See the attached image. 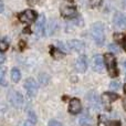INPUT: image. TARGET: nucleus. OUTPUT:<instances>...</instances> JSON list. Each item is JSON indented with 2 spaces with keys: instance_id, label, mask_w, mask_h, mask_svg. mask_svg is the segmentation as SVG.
<instances>
[{
  "instance_id": "obj_1",
  "label": "nucleus",
  "mask_w": 126,
  "mask_h": 126,
  "mask_svg": "<svg viewBox=\"0 0 126 126\" xmlns=\"http://www.w3.org/2000/svg\"><path fill=\"white\" fill-rule=\"evenodd\" d=\"M92 37L97 46H103L105 41V34H104V27L101 22H96L92 27Z\"/></svg>"
},
{
  "instance_id": "obj_2",
  "label": "nucleus",
  "mask_w": 126,
  "mask_h": 126,
  "mask_svg": "<svg viewBox=\"0 0 126 126\" xmlns=\"http://www.w3.org/2000/svg\"><path fill=\"white\" fill-rule=\"evenodd\" d=\"M104 60L105 63H106V67H107V71H109L110 75L115 78L117 76V69H116V60L114 58L113 54L111 53H107V54L104 55Z\"/></svg>"
},
{
  "instance_id": "obj_3",
  "label": "nucleus",
  "mask_w": 126,
  "mask_h": 126,
  "mask_svg": "<svg viewBox=\"0 0 126 126\" xmlns=\"http://www.w3.org/2000/svg\"><path fill=\"white\" fill-rule=\"evenodd\" d=\"M104 61L102 55H95V57L92 59V66H93V70L95 72H98V73H103L105 71V65H104Z\"/></svg>"
},
{
  "instance_id": "obj_4",
  "label": "nucleus",
  "mask_w": 126,
  "mask_h": 126,
  "mask_svg": "<svg viewBox=\"0 0 126 126\" xmlns=\"http://www.w3.org/2000/svg\"><path fill=\"white\" fill-rule=\"evenodd\" d=\"M24 87H26L29 96H31V97L35 96V94L38 92V84L35 83V81L33 79H27V81L24 82Z\"/></svg>"
},
{
  "instance_id": "obj_5",
  "label": "nucleus",
  "mask_w": 126,
  "mask_h": 126,
  "mask_svg": "<svg viewBox=\"0 0 126 126\" xmlns=\"http://www.w3.org/2000/svg\"><path fill=\"white\" fill-rule=\"evenodd\" d=\"M9 100H10L11 104L15 107H17V109H20V107L22 106V104H23V97H22V95L16 91H12L10 93Z\"/></svg>"
},
{
  "instance_id": "obj_6",
  "label": "nucleus",
  "mask_w": 126,
  "mask_h": 126,
  "mask_svg": "<svg viewBox=\"0 0 126 126\" xmlns=\"http://www.w3.org/2000/svg\"><path fill=\"white\" fill-rule=\"evenodd\" d=\"M19 20L23 23H30L35 20V12L33 10H26L19 15Z\"/></svg>"
},
{
  "instance_id": "obj_7",
  "label": "nucleus",
  "mask_w": 126,
  "mask_h": 126,
  "mask_svg": "<svg viewBox=\"0 0 126 126\" xmlns=\"http://www.w3.org/2000/svg\"><path fill=\"white\" fill-rule=\"evenodd\" d=\"M44 23H46V18L43 15L39 16V19H38L37 23L34 26V32L37 33L38 37H41L44 33Z\"/></svg>"
},
{
  "instance_id": "obj_8",
  "label": "nucleus",
  "mask_w": 126,
  "mask_h": 126,
  "mask_svg": "<svg viewBox=\"0 0 126 126\" xmlns=\"http://www.w3.org/2000/svg\"><path fill=\"white\" fill-rule=\"evenodd\" d=\"M75 67H76V71L80 72V73H83V72L86 71L87 69V60L84 55H81L76 59L75 61Z\"/></svg>"
},
{
  "instance_id": "obj_9",
  "label": "nucleus",
  "mask_w": 126,
  "mask_h": 126,
  "mask_svg": "<svg viewBox=\"0 0 126 126\" xmlns=\"http://www.w3.org/2000/svg\"><path fill=\"white\" fill-rule=\"evenodd\" d=\"M114 24L120 29H125L126 28V17L123 13H116L114 16Z\"/></svg>"
},
{
  "instance_id": "obj_10",
  "label": "nucleus",
  "mask_w": 126,
  "mask_h": 126,
  "mask_svg": "<svg viewBox=\"0 0 126 126\" xmlns=\"http://www.w3.org/2000/svg\"><path fill=\"white\" fill-rule=\"evenodd\" d=\"M81 109H82V105H81L80 100H78V98H73V100H71L70 105H69V110H70V112H71L72 114L80 113Z\"/></svg>"
},
{
  "instance_id": "obj_11",
  "label": "nucleus",
  "mask_w": 126,
  "mask_h": 126,
  "mask_svg": "<svg viewBox=\"0 0 126 126\" xmlns=\"http://www.w3.org/2000/svg\"><path fill=\"white\" fill-rule=\"evenodd\" d=\"M61 12L64 17L66 18H73L76 16V10L72 6H63L61 8Z\"/></svg>"
},
{
  "instance_id": "obj_12",
  "label": "nucleus",
  "mask_w": 126,
  "mask_h": 126,
  "mask_svg": "<svg viewBox=\"0 0 126 126\" xmlns=\"http://www.w3.org/2000/svg\"><path fill=\"white\" fill-rule=\"evenodd\" d=\"M67 44H69L70 48L75 50V51H83L84 50V43H83L82 41H79V40H71V41H69Z\"/></svg>"
},
{
  "instance_id": "obj_13",
  "label": "nucleus",
  "mask_w": 126,
  "mask_h": 126,
  "mask_svg": "<svg viewBox=\"0 0 126 126\" xmlns=\"http://www.w3.org/2000/svg\"><path fill=\"white\" fill-rule=\"evenodd\" d=\"M118 95L117 94H113V93H104L102 95V101L105 104H111L113 101L117 100Z\"/></svg>"
},
{
  "instance_id": "obj_14",
  "label": "nucleus",
  "mask_w": 126,
  "mask_h": 126,
  "mask_svg": "<svg viewBox=\"0 0 126 126\" xmlns=\"http://www.w3.org/2000/svg\"><path fill=\"white\" fill-rule=\"evenodd\" d=\"M79 123H80L81 126H92L93 125V120H92V117L89 115H83L82 117L79 120Z\"/></svg>"
},
{
  "instance_id": "obj_15",
  "label": "nucleus",
  "mask_w": 126,
  "mask_h": 126,
  "mask_svg": "<svg viewBox=\"0 0 126 126\" xmlns=\"http://www.w3.org/2000/svg\"><path fill=\"white\" fill-rule=\"evenodd\" d=\"M87 100L90 101V106L93 107V109H100V104H98V98L96 97L95 95H93V94H91L90 95V97H87Z\"/></svg>"
},
{
  "instance_id": "obj_16",
  "label": "nucleus",
  "mask_w": 126,
  "mask_h": 126,
  "mask_svg": "<svg viewBox=\"0 0 126 126\" xmlns=\"http://www.w3.org/2000/svg\"><path fill=\"white\" fill-rule=\"evenodd\" d=\"M98 126H121L118 121H100Z\"/></svg>"
},
{
  "instance_id": "obj_17",
  "label": "nucleus",
  "mask_w": 126,
  "mask_h": 126,
  "mask_svg": "<svg viewBox=\"0 0 126 126\" xmlns=\"http://www.w3.org/2000/svg\"><path fill=\"white\" fill-rule=\"evenodd\" d=\"M20 78H21V73H20V71L18 69H12V71H11V80L13 81V82H19L20 81Z\"/></svg>"
},
{
  "instance_id": "obj_18",
  "label": "nucleus",
  "mask_w": 126,
  "mask_h": 126,
  "mask_svg": "<svg viewBox=\"0 0 126 126\" xmlns=\"http://www.w3.org/2000/svg\"><path fill=\"white\" fill-rule=\"evenodd\" d=\"M8 48H9V40L7 39V38H3V39L0 41V49H1V52H4Z\"/></svg>"
},
{
  "instance_id": "obj_19",
  "label": "nucleus",
  "mask_w": 126,
  "mask_h": 126,
  "mask_svg": "<svg viewBox=\"0 0 126 126\" xmlns=\"http://www.w3.org/2000/svg\"><path fill=\"white\" fill-rule=\"evenodd\" d=\"M52 55H53V57H54L57 60H60V59H62V58L64 57V53H63L62 51H60V50L53 49V50H52Z\"/></svg>"
},
{
  "instance_id": "obj_20",
  "label": "nucleus",
  "mask_w": 126,
  "mask_h": 126,
  "mask_svg": "<svg viewBox=\"0 0 126 126\" xmlns=\"http://www.w3.org/2000/svg\"><path fill=\"white\" fill-rule=\"evenodd\" d=\"M28 116H29L28 121H30V122L32 123V124H35V123H37V116H35V114L33 113L32 111H30V112H29Z\"/></svg>"
},
{
  "instance_id": "obj_21",
  "label": "nucleus",
  "mask_w": 126,
  "mask_h": 126,
  "mask_svg": "<svg viewBox=\"0 0 126 126\" xmlns=\"http://www.w3.org/2000/svg\"><path fill=\"white\" fill-rule=\"evenodd\" d=\"M0 82L2 85H6V82H4V66H1V70H0Z\"/></svg>"
},
{
  "instance_id": "obj_22",
  "label": "nucleus",
  "mask_w": 126,
  "mask_h": 126,
  "mask_svg": "<svg viewBox=\"0 0 126 126\" xmlns=\"http://www.w3.org/2000/svg\"><path fill=\"white\" fill-rule=\"evenodd\" d=\"M110 89L116 90V91H117V90L120 89V83H118V82H112L111 84H110Z\"/></svg>"
},
{
  "instance_id": "obj_23",
  "label": "nucleus",
  "mask_w": 126,
  "mask_h": 126,
  "mask_svg": "<svg viewBox=\"0 0 126 126\" xmlns=\"http://www.w3.org/2000/svg\"><path fill=\"white\" fill-rule=\"evenodd\" d=\"M90 3H91L92 7H98L102 2V0H89Z\"/></svg>"
},
{
  "instance_id": "obj_24",
  "label": "nucleus",
  "mask_w": 126,
  "mask_h": 126,
  "mask_svg": "<svg viewBox=\"0 0 126 126\" xmlns=\"http://www.w3.org/2000/svg\"><path fill=\"white\" fill-rule=\"evenodd\" d=\"M49 126H62L61 123H59L58 121H51L50 123H49Z\"/></svg>"
},
{
  "instance_id": "obj_25",
  "label": "nucleus",
  "mask_w": 126,
  "mask_h": 126,
  "mask_svg": "<svg viewBox=\"0 0 126 126\" xmlns=\"http://www.w3.org/2000/svg\"><path fill=\"white\" fill-rule=\"evenodd\" d=\"M110 49H112V51H114V52H118V47L117 46H115V44H111L110 46Z\"/></svg>"
},
{
  "instance_id": "obj_26",
  "label": "nucleus",
  "mask_w": 126,
  "mask_h": 126,
  "mask_svg": "<svg viewBox=\"0 0 126 126\" xmlns=\"http://www.w3.org/2000/svg\"><path fill=\"white\" fill-rule=\"evenodd\" d=\"M28 2L31 6H34V4H37L38 2H39V0H28Z\"/></svg>"
},
{
  "instance_id": "obj_27",
  "label": "nucleus",
  "mask_w": 126,
  "mask_h": 126,
  "mask_svg": "<svg viewBox=\"0 0 126 126\" xmlns=\"http://www.w3.org/2000/svg\"><path fill=\"white\" fill-rule=\"evenodd\" d=\"M122 65H123V67H124V72H125V80H126V59H125V60H123V61H122Z\"/></svg>"
},
{
  "instance_id": "obj_28",
  "label": "nucleus",
  "mask_w": 126,
  "mask_h": 126,
  "mask_svg": "<svg viewBox=\"0 0 126 126\" xmlns=\"http://www.w3.org/2000/svg\"><path fill=\"white\" fill-rule=\"evenodd\" d=\"M33 125H34V124H32V123H31L30 121H27V122L24 123V125H23V126H33Z\"/></svg>"
},
{
  "instance_id": "obj_29",
  "label": "nucleus",
  "mask_w": 126,
  "mask_h": 126,
  "mask_svg": "<svg viewBox=\"0 0 126 126\" xmlns=\"http://www.w3.org/2000/svg\"><path fill=\"white\" fill-rule=\"evenodd\" d=\"M124 92H125V93H126V84L124 85Z\"/></svg>"
},
{
  "instance_id": "obj_30",
  "label": "nucleus",
  "mask_w": 126,
  "mask_h": 126,
  "mask_svg": "<svg viewBox=\"0 0 126 126\" xmlns=\"http://www.w3.org/2000/svg\"><path fill=\"white\" fill-rule=\"evenodd\" d=\"M123 2H125V3H126V0H123Z\"/></svg>"
}]
</instances>
